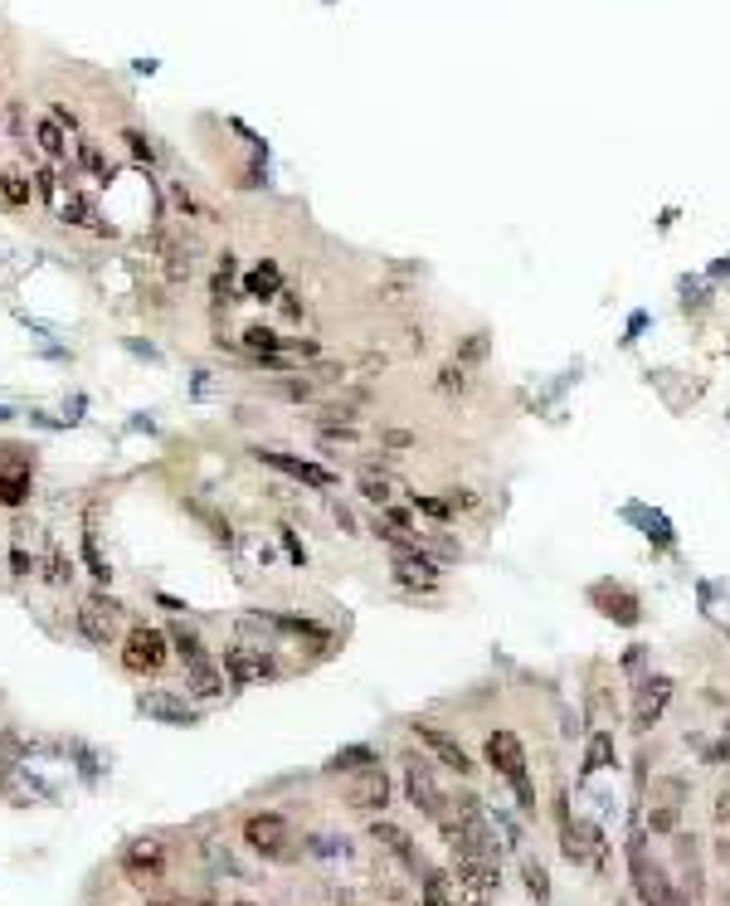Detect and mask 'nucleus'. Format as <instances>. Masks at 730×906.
Wrapping results in <instances>:
<instances>
[{"label": "nucleus", "mask_w": 730, "mask_h": 906, "mask_svg": "<svg viewBox=\"0 0 730 906\" xmlns=\"http://www.w3.org/2000/svg\"><path fill=\"white\" fill-rule=\"evenodd\" d=\"M487 760H492V770L507 780L516 799H521V809L531 814L536 809V790H531V775H526V751H521V741L511 736V731H492L487 736Z\"/></svg>", "instance_id": "1"}, {"label": "nucleus", "mask_w": 730, "mask_h": 906, "mask_svg": "<svg viewBox=\"0 0 730 906\" xmlns=\"http://www.w3.org/2000/svg\"><path fill=\"white\" fill-rule=\"evenodd\" d=\"M244 843L254 848V853H263V858H273V863H288L292 853V829H288V819L283 814H254L249 824H244Z\"/></svg>", "instance_id": "2"}, {"label": "nucleus", "mask_w": 730, "mask_h": 906, "mask_svg": "<svg viewBox=\"0 0 730 906\" xmlns=\"http://www.w3.org/2000/svg\"><path fill=\"white\" fill-rule=\"evenodd\" d=\"M171 643V634H161V629H146V624H137L132 634H127V653H122V663L132 668V673H156L161 663H166V648Z\"/></svg>", "instance_id": "3"}, {"label": "nucleus", "mask_w": 730, "mask_h": 906, "mask_svg": "<svg viewBox=\"0 0 730 906\" xmlns=\"http://www.w3.org/2000/svg\"><path fill=\"white\" fill-rule=\"evenodd\" d=\"M273 673V663H268V653L254 648V643H234V648H224V678L234 682V687H249V682L268 678Z\"/></svg>", "instance_id": "4"}, {"label": "nucleus", "mask_w": 730, "mask_h": 906, "mask_svg": "<svg viewBox=\"0 0 730 906\" xmlns=\"http://www.w3.org/2000/svg\"><path fill=\"white\" fill-rule=\"evenodd\" d=\"M404 790H409V799H414V809H424L429 819H443L448 799H443V790L434 785V770H429L424 760H409V765H404Z\"/></svg>", "instance_id": "5"}, {"label": "nucleus", "mask_w": 730, "mask_h": 906, "mask_svg": "<svg viewBox=\"0 0 730 906\" xmlns=\"http://www.w3.org/2000/svg\"><path fill=\"white\" fill-rule=\"evenodd\" d=\"M117 614H122V604L108 600V595H88V604L78 609V629H83V639L88 643H108L112 629H117Z\"/></svg>", "instance_id": "6"}, {"label": "nucleus", "mask_w": 730, "mask_h": 906, "mask_svg": "<svg viewBox=\"0 0 730 906\" xmlns=\"http://www.w3.org/2000/svg\"><path fill=\"white\" fill-rule=\"evenodd\" d=\"M258 463H268V468L288 473V478H297V483H307V488H331V483H336V473H327L322 463H307V458H292V453L258 449Z\"/></svg>", "instance_id": "7"}, {"label": "nucleus", "mask_w": 730, "mask_h": 906, "mask_svg": "<svg viewBox=\"0 0 730 906\" xmlns=\"http://www.w3.org/2000/svg\"><path fill=\"white\" fill-rule=\"evenodd\" d=\"M137 712L166 721V726H200V712L185 707L181 697H171V692H142V697H137Z\"/></svg>", "instance_id": "8"}, {"label": "nucleus", "mask_w": 730, "mask_h": 906, "mask_svg": "<svg viewBox=\"0 0 730 906\" xmlns=\"http://www.w3.org/2000/svg\"><path fill=\"white\" fill-rule=\"evenodd\" d=\"M122 872L146 887V882H161V843H151V838H137L127 853H122Z\"/></svg>", "instance_id": "9"}, {"label": "nucleus", "mask_w": 730, "mask_h": 906, "mask_svg": "<svg viewBox=\"0 0 730 906\" xmlns=\"http://www.w3.org/2000/svg\"><path fill=\"white\" fill-rule=\"evenodd\" d=\"M414 736H419V741H424V746H429V751H434L438 760L448 765V770H458V775H468V770H473L468 751H463V746H458L448 731H438V726H429V721H419V726H414Z\"/></svg>", "instance_id": "10"}, {"label": "nucleus", "mask_w": 730, "mask_h": 906, "mask_svg": "<svg viewBox=\"0 0 730 906\" xmlns=\"http://www.w3.org/2000/svg\"><path fill=\"white\" fill-rule=\"evenodd\" d=\"M30 473H35V453L30 458H10V468L0 463V502L5 507H20L30 497Z\"/></svg>", "instance_id": "11"}, {"label": "nucleus", "mask_w": 730, "mask_h": 906, "mask_svg": "<svg viewBox=\"0 0 730 906\" xmlns=\"http://www.w3.org/2000/svg\"><path fill=\"white\" fill-rule=\"evenodd\" d=\"M390 799V780H385V770H361L356 775V785L346 790V804L351 809H380Z\"/></svg>", "instance_id": "12"}, {"label": "nucleus", "mask_w": 730, "mask_h": 906, "mask_svg": "<svg viewBox=\"0 0 730 906\" xmlns=\"http://www.w3.org/2000/svg\"><path fill=\"white\" fill-rule=\"evenodd\" d=\"M185 673H190V692L195 697H219L224 692V668H215L210 658H200V663H185Z\"/></svg>", "instance_id": "13"}, {"label": "nucleus", "mask_w": 730, "mask_h": 906, "mask_svg": "<svg viewBox=\"0 0 730 906\" xmlns=\"http://www.w3.org/2000/svg\"><path fill=\"white\" fill-rule=\"evenodd\" d=\"M667 687H672L667 678H657V682H648V687H643V697H638V726H653V721H657L662 702H667Z\"/></svg>", "instance_id": "14"}, {"label": "nucleus", "mask_w": 730, "mask_h": 906, "mask_svg": "<svg viewBox=\"0 0 730 906\" xmlns=\"http://www.w3.org/2000/svg\"><path fill=\"white\" fill-rule=\"evenodd\" d=\"M609 765H614V736L599 731V736L589 741V751H584V775H599V770H609Z\"/></svg>", "instance_id": "15"}, {"label": "nucleus", "mask_w": 730, "mask_h": 906, "mask_svg": "<svg viewBox=\"0 0 730 906\" xmlns=\"http://www.w3.org/2000/svg\"><path fill=\"white\" fill-rule=\"evenodd\" d=\"M375 843H385V848H390V853H395V858H400V863H409V868H419V858H414V848H409V838H404L400 829H395V824H375Z\"/></svg>", "instance_id": "16"}, {"label": "nucleus", "mask_w": 730, "mask_h": 906, "mask_svg": "<svg viewBox=\"0 0 730 906\" xmlns=\"http://www.w3.org/2000/svg\"><path fill=\"white\" fill-rule=\"evenodd\" d=\"M171 643H176V653H181L185 663H200L205 658V643L195 629H185V624H171Z\"/></svg>", "instance_id": "17"}, {"label": "nucleus", "mask_w": 730, "mask_h": 906, "mask_svg": "<svg viewBox=\"0 0 730 906\" xmlns=\"http://www.w3.org/2000/svg\"><path fill=\"white\" fill-rule=\"evenodd\" d=\"M83 561H88V570H93L98 580H108V575H112L108 561H103V551H98V531H93V522L83 527Z\"/></svg>", "instance_id": "18"}, {"label": "nucleus", "mask_w": 730, "mask_h": 906, "mask_svg": "<svg viewBox=\"0 0 730 906\" xmlns=\"http://www.w3.org/2000/svg\"><path fill=\"white\" fill-rule=\"evenodd\" d=\"M278 288H283V278H278V268L273 264H263V268L249 273V293H254V298H273Z\"/></svg>", "instance_id": "19"}, {"label": "nucleus", "mask_w": 730, "mask_h": 906, "mask_svg": "<svg viewBox=\"0 0 730 906\" xmlns=\"http://www.w3.org/2000/svg\"><path fill=\"white\" fill-rule=\"evenodd\" d=\"M244 346L258 351V356H273V351H283V337L268 332V327H249V332H244Z\"/></svg>", "instance_id": "20"}, {"label": "nucleus", "mask_w": 730, "mask_h": 906, "mask_svg": "<svg viewBox=\"0 0 730 906\" xmlns=\"http://www.w3.org/2000/svg\"><path fill=\"white\" fill-rule=\"evenodd\" d=\"M365 760H370V751H365V746H351V751H341L336 760H331V770H346V775H356V770H365Z\"/></svg>", "instance_id": "21"}, {"label": "nucleus", "mask_w": 730, "mask_h": 906, "mask_svg": "<svg viewBox=\"0 0 730 906\" xmlns=\"http://www.w3.org/2000/svg\"><path fill=\"white\" fill-rule=\"evenodd\" d=\"M361 492L370 497V502H380V507L390 502V483H385V478H375V473H365V478H361Z\"/></svg>", "instance_id": "22"}, {"label": "nucleus", "mask_w": 730, "mask_h": 906, "mask_svg": "<svg viewBox=\"0 0 730 906\" xmlns=\"http://www.w3.org/2000/svg\"><path fill=\"white\" fill-rule=\"evenodd\" d=\"M526 887H531V897H541V902H546V868H541V863H526Z\"/></svg>", "instance_id": "23"}, {"label": "nucleus", "mask_w": 730, "mask_h": 906, "mask_svg": "<svg viewBox=\"0 0 730 906\" xmlns=\"http://www.w3.org/2000/svg\"><path fill=\"white\" fill-rule=\"evenodd\" d=\"M39 142H44L49 156H59V151H64V137H59V127H54V122H39Z\"/></svg>", "instance_id": "24"}, {"label": "nucleus", "mask_w": 730, "mask_h": 906, "mask_svg": "<svg viewBox=\"0 0 730 906\" xmlns=\"http://www.w3.org/2000/svg\"><path fill=\"white\" fill-rule=\"evenodd\" d=\"M10 570H15V575H35V556H30L25 546H15V551H10Z\"/></svg>", "instance_id": "25"}, {"label": "nucleus", "mask_w": 730, "mask_h": 906, "mask_svg": "<svg viewBox=\"0 0 730 906\" xmlns=\"http://www.w3.org/2000/svg\"><path fill=\"white\" fill-rule=\"evenodd\" d=\"M69 575H73V566L54 551V556H49V580H54V585H69Z\"/></svg>", "instance_id": "26"}, {"label": "nucleus", "mask_w": 730, "mask_h": 906, "mask_svg": "<svg viewBox=\"0 0 730 906\" xmlns=\"http://www.w3.org/2000/svg\"><path fill=\"white\" fill-rule=\"evenodd\" d=\"M463 356H468V361H482V356H487V332H473V341L463 346Z\"/></svg>", "instance_id": "27"}, {"label": "nucleus", "mask_w": 730, "mask_h": 906, "mask_svg": "<svg viewBox=\"0 0 730 906\" xmlns=\"http://www.w3.org/2000/svg\"><path fill=\"white\" fill-rule=\"evenodd\" d=\"M414 502H419V507H424L429 517H448V512H453L448 502H438V497H419V492H414Z\"/></svg>", "instance_id": "28"}, {"label": "nucleus", "mask_w": 730, "mask_h": 906, "mask_svg": "<svg viewBox=\"0 0 730 906\" xmlns=\"http://www.w3.org/2000/svg\"><path fill=\"white\" fill-rule=\"evenodd\" d=\"M5 195H10L15 205H25V200H30V190L20 186V176H5Z\"/></svg>", "instance_id": "29"}, {"label": "nucleus", "mask_w": 730, "mask_h": 906, "mask_svg": "<svg viewBox=\"0 0 730 906\" xmlns=\"http://www.w3.org/2000/svg\"><path fill=\"white\" fill-rule=\"evenodd\" d=\"M283 546H288V556H292V561H297V566H302V561H307V551H302V546H297V536H292L288 527H283Z\"/></svg>", "instance_id": "30"}, {"label": "nucleus", "mask_w": 730, "mask_h": 906, "mask_svg": "<svg viewBox=\"0 0 730 906\" xmlns=\"http://www.w3.org/2000/svg\"><path fill=\"white\" fill-rule=\"evenodd\" d=\"M721 819H730V794H721V809H716Z\"/></svg>", "instance_id": "31"}, {"label": "nucleus", "mask_w": 730, "mask_h": 906, "mask_svg": "<svg viewBox=\"0 0 730 906\" xmlns=\"http://www.w3.org/2000/svg\"><path fill=\"white\" fill-rule=\"evenodd\" d=\"M5 419H15V410H5V405H0V424H5Z\"/></svg>", "instance_id": "32"}]
</instances>
